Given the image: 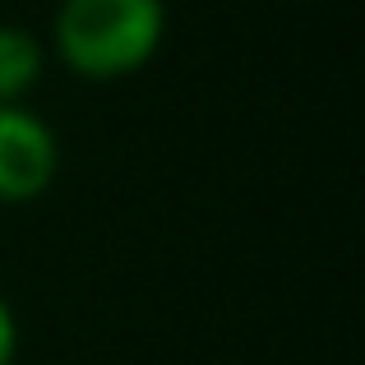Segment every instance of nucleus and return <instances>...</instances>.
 I'll list each match as a JSON object with an SVG mask.
<instances>
[{
    "label": "nucleus",
    "mask_w": 365,
    "mask_h": 365,
    "mask_svg": "<svg viewBox=\"0 0 365 365\" xmlns=\"http://www.w3.org/2000/svg\"><path fill=\"white\" fill-rule=\"evenodd\" d=\"M14 361H19V314L0 296V365H14Z\"/></svg>",
    "instance_id": "nucleus-4"
},
{
    "label": "nucleus",
    "mask_w": 365,
    "mask_h": 365,
    "mask_svg": "<svg viewBox=\"0 0 365 365\" xmlns=\"http://www.w3.org/2000/svg\"><path fill=\"white\" fill-rule=\"evenodd\" d=\"M46 42L24 24H0V107H19L42 83Z\"/></svg>",
    "instance_id": "nucleus-3"
},
{
    "label": "nucleus",
    "mask_w": 365,
    "mask_h": 365,
    "mask_svg": "<svg viewBox=\"0 0 365 365\" xmlns=\"http://www.w3.org/2000/svg\"><path fill=\"white\" fill-rule=\"evenodd\" d=\"M167 42V0H61L46 56L83 83H120L143 74Z\"/></svg>",
    "instance_id": "nucleus-1"
},
{
    "label": "nucleus",
    "mask_w": 365,
    "mask_h": 365,
    "mask_svg": "<svg viewBox=\"0 0 365 365\" xmlns=\"http://www.w3.org/2000/svg\"><path fill=\"white\" fill-rule=\"evenodd\" d=\"M61 176V139L28 102L0 107V204H33Z\"/></svg>",
    "instance_id": "nucleus-2"
}]
</instances>
